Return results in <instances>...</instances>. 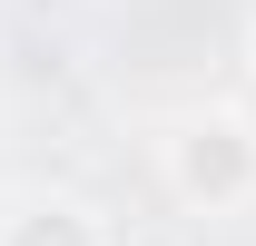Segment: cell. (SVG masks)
Wrapping results in <instances>:
<instances>
[{
  "instance_id": "cell-1",
  "label": "cell",
  "mask_w": 256,
  "mask_h": 246,
  "mask_svg": "<svg viewBox=\"0 0 256 246\" xmlns=\"http://www.w3.org/2000/svg\"><path fill=\"white\" fill-rule=\"evenodd\" d=\"M168 187H178L197 216L246 207L256 197V138H246V118H188L168 138Z\"/></svg>"
},
{
  "instance_id": "cell-2",
  "label": "cell",
  "mask_w": 256,
  "mask_h": 246,
  "mask_svg": "<svg viewBox=\"0 0 256 246\" xmlns=\"http://www.w3.org/2000/svg\"><path fill=\"white\" fill-rule=\"evenodd\" d=\"M0 246H108V236L79 197H30L20 216H0Z\"/></svg>"
}]
</instances>
